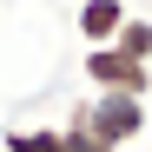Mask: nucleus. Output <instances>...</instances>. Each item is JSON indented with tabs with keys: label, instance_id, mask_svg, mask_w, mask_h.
<instances>
[{
	"label": "nucleus",
	"instance_id": "nucleus-1",
	"mask_svg": "<svg viewBox=\"0 0 152 152\" xmlns=\"http://www.w3.org/2000/svg\"><path fill=\"white\" fill-rule=\"evenodd\" d=\"M66 119H80L86 132H99L113 152H126L132 139H145V132H152V113H145V99H126V93H93V99H80Z\"/></svg>",
	"mask_w": 152,
	"mask_h": 152
},
{
	"label": "nucleus",
	"instance_id": "nucleus-2",
	"mask_svg": "<svg viewBox=\"0 0 152 152\" xmlns=\"http://www.w3.org/2000/svg\"><path fill=\"white\" fill-rule=\"evenodd\" d=\"M86 80L99 93H126V99H145L152 93V66L126 60L119 46H86Z\"/></svg>",
	"mask_w": 152,
	"mask_h": 152
},
{
	"label": "nucleus",
	"instance_id": "nucleus-3",
	"mask_svg": "<svg viewBox=\"0 0 152 152\" xmlns=\"http://www.w3.org/2000/svg\"><path fill=\"white\" fill-rule=\"evenodd\" d=\"M80 40L86 46H113L119 40V27H126V0H80Z\"/></svg>",
	"mask_w": 152,
	"mask_h": 152
},
{
	"label": "nucleus",
	"instance_id": "nucleus-4",
	"mask_svg": "<svg viewBox=\"0 0 152 152\" xmlns=\"http://www.w3.org/2000/svg\"><path fill=\"white\" fill-rule=\"evenodd\" d=\"M0 152H66V132L60 126H13V132H0Z\"/></svg>",
	"mask_w": 152,
	"mask_h": 152
},
{
	"label": "nucleus",
	"instance_id": "nucleus-5",
	"mask_svg": "<svg viewBox=\"0 0 152 152\" xmlns=\"http://www.w3.org/2000/svg\"><path fill=\"white\" fill-rule=\"evenodd\" d=\"M119 53L126 60H139V66H152V20H139V13H126V27H119Z\"/></svg>",
	"mask_w": 152,
	"mask_h": 152
},
{
	"label": "nucleus",
	"instance_id": "nucleus-6",
	"mask_svg": "<svg viewBox=\"0 0 152 152\" xmlns=\"http://www.w3.org/2000/svg\"><path fill=\"white\" fill-rule=\"evenodd\" d=\"M60 132H66V152H113V145L99 139V132H86L80 119H60Z\"/></svg>",
	"mask_w": 152,
	"mask_h": 152
},
{
	"label": "nucleus",
	"instance_id": "nucleus-7",
	"mask_svg": "<svg viewBox=\"0 0 152 152\" xmlns=\"http://www.w3.org/2000/svg\"><path fill=\"white\" fill-rule=\"evenodd\" d=\"M145 152H152V132H145Z\"/></svg>",
	"mask_w": 152,
	"mask_h": 152
}]
</instances>
